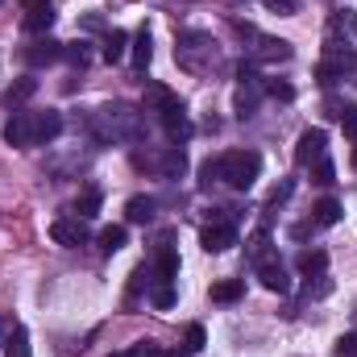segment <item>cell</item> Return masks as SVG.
I'll use <instances>...</instances> for the list:
<instances>
[{
    "label": "cell",
    "mask_w": 357,
    "mask_h": 357,
    "mask_svg": "<svg viewBox=\"0 0 357 357\" xmlns=\"http://www.w3.org/2000/svg\"><path fill=\"white\" fill-rule=\"evenodd\" d=\"M258 175H262V154H254V150H229L220 158V183H229L237 191H250Z\"/></svg>",
    "instance_id": "6da1fadb"
},
{
    "label": "cell",
    "mask_w": 357,
    "mask_h": 357,
    "mask_svg": "<svg viewBox=\"0 0 357 357\" xmlns=\"http://www.w3.org/2000/svg\"><path fill=\"white\" fill-rule=\"evenodd\" d=\"M100 142H116V137H137V112L129 108V104H108V108H100Z\"/></svg>",
    "instance_id": "7a4b0ae2"
},
{
    "label": "cell",
    "mask_w": 357,
    "mask_h": 357,
    "mask_svg": "<svg viewBox=\"0 0 357 357\" xmlns=\"http://www.w3.org/2000/svg\"><path fill=\"white\" fill-rule=\"evenodd\" d=\"M262 96H266V84H262V75L254 71V67H245L241 63V84L233 91V112L245 121V116H254L258 112V104H262Z\"/></svg>",
    "instance_id": "3957f363"
},
{
    "label": "cell",
    "mask_w": 357,
    "mask_h": 357,
    "mask_svg": "<svg viewBox=\"0 0 357 357\" xmlns=\"http://www.w3.org/2000/svg\"><path fill=\"white\" fill-rule=\"evenodd\" d=\"M216 50H212V42L204 38V33H183L175 46V59L183 71H204V59H212Z\"/></svg>",
    "instance_id": "277c9868"
},
{
    "label": "cell",
    "mask_w": 357,
    "mask_h": 357,
    "mask_svg": "<svg viewBox=\"0 0 357 357\" xmlns=\"http://www.w3.org/2000/svg\"><path fill=\"white\" fill-rule=\"evenodd\" d=\"M324 154H328V133L324 129H303L299 142H295V162L299 167H316Z\"/></svg>",
    "instance_id": "5b68a950"
},
{
    "label": "cell",
    "mask_w": 357,
    "mask_h": 357,
    "mask_svg": "<svg viewBox=\"0 0 357 357\" xmlns=\"http://www.w3.org/2000/svg\"><path fill=\"white\" fill-rule=\"evenodd\" d=\"M63 133V112L59 108H46V112H33V146H46Z\"/></svg>",
    "instance_id": "8992f818"
},
{
    "label": "cell",
    "mask_w": 357,
    "mask_h": 357,
    "mask_svg": "<svg viewBox=\"0 0 357 357\" xmlns=\"http://www.w3.org/2000/svg\"><path fill=\"white\" fill-rule=\"evenodd\" d=\"M199 245H204L208 254H225V250L237 245V229H233V225H208V229L199 233Z\"/></svg>",
    "instance_id": "52a82bcc"
},
{
    "label": "cell",
    "mask_w": 357,
    "mask_h": 357,
    "mask_svg": "<svg viewBox=\"0 0 357 357\" xmlns=\"http://www.w3.org/2000/svg\"><path fill=\"white\" fill-rule=\"evenodd\" d=\"M4 142L8 146H33V112H13V121L4 125Z\"/></svg>",
    "instance_id": "ba28073f"
},
{
    "label": "cell",
    "mask_w": 357,
    "mask_h": 357,
    "mask_svg": "<svg viewBox=\"0 0 357 357\" xmlns=\"http://www.w3.org/2000/svg\"><path fill=\"white\" fill-rule=\"evenodd\" d=\"M50 237L59 241V245H67V250H75V245H84L88 241V225L75 216V220H54L50 225Z\"/></svg>",
    "instance_id": "9c48e42d"
},
{
    "label": "cell",
    "mask_w": 357,
    "mask_h": 357,
    "mask_svg": "<svg viewBox=\"0 0 357 357\" xmlns=\"http://www.w3.org/2000/svg\"><path fill=\"white\" fill-rule=\"evenodd\" d=\"M25 59H29V67H50V63L63 59V42H54V38H38V42L25 50Z\"/></svg>",
    "instance_id": "30bf717a"
},
{
    "label": "cell",
    "mask_w": 357,
    "mask_h": 357,
    "mask_svg": "<svg viewBox=\"0 0 357 357\" xmlns=\"http://www.w3.org/2000/svg\"><path fill=\"white\" fill-rule=\"evenodd\" d=\"M258 278H262V287L274 291V295H287L291 291V274H287V266L278 258H270L266 266H258Z\"/></svg>",
    "instance_id": "8fae6325"
},
{
    "label": "cell",
    "mask_w": 357,
    "mask_h": 357,
    "mask_svg": "<svg viewBox=\"0 0 357 357\" xmlns=\"http://www.w3.org/2000/svg\"><path fill=\"white\" fill-rule=\"evenodd\" d=\"M162 129L171 133V142H178V146L191 137V121H187V112H183V104H178V100L162 112Z\"/></svg>",
    "instance_id": "7c38bea8"
},
{
    "label": "cell",
    "mask_w": 357,
    "mask_h": 357,
    "mask_svg": "<svg viewBox=\"0 0 357 357\" xmlns=\"http://www.w3.org/2000/svg\"><path fill=\"white\" fill-rule=\"evenodd\" d=\"M154 212H158V199H154V195H133V199L125 204L129 225H150V220H154Z\"/></svg>",
    "instance_id": "4fadbf2b"
},
{
    "label": "cell",
    "mask_w": 357,
    "mask_h": 357,
    "mask_svg": "<svg viewBox=\"0 0 357 357\" xmlns=\"http://www.w3.org/2000/svg\"><path fill=\"white\" fill-rule=\"evenodd\" d=\"M245 254H250V262H254V266H266L270 258H278V254H274V241H270L266 229H258V233L245 241Z\"/></svg>",
    "instance_id": "5bb4252c"
},
{
    "label": "cell",
    "mask_w": 357,
    "mask_h": 357,
    "mask_svg": "<svg viewBox=\"0 0 357 357\" xmlns=\"http://www.w3.org/2000/svg\"><path fill=\"white\" fill-rule=\"evenodd\" d=\"M50 25H54V4H50V0L25 8V29H29V33H46Z\"/></svg>",
    "instance_id": "9a60e30c"
},
{
    "label": "cell",
    "mask_w": 357,
    "mask_h": 357,
    "mask_svg": "<svg viewBox=\"0 0 357 357\" xmlns=\"http://www.w3.org/2000/svg\"><path fill=\"white\" fill-rule=\"evenodd\" d=\"M341 216H345V212H341V204H337L333 195H324V199L312 208V225H320V229H333Z\"/></svg>",
    "instance_id": "2e32d148"
},
{
    "label": "cell",
    "mask_w": 357,
    "mask_h": 357,
    "mask_svg": "<svg viewBox=\"0 0 357 357\" xmlns=\"http://www.w3.org/2000/svg\"><path fill=\"white\" fill-rule=\"evenodd\" d=\"M171 104H175L171 91L162 88V84H150V88H146V100H142V112H158V116H162Z\"/></svg>",
    "instance_id": "e0dca14e"
},
{
    "label": "cell",
    "mask_w": 357,
    "mask_h": 357,
    "mask_svg": "<svg viewBox=\"0 0 357 357\" xmlns=\"http://www.w3.org/2000/svg\"><path fill=\"white\" fill-rule=\"evenodd\" d=\"M254 59H262V63H287V59H291V42H274V38H262V46L254 50Z\"/></svg>",
    "instance_id": "ac0fdd59"
},
{
    "label": "cell",
    "mask_w": 357,
    "mask_h": 357,
    "mask_svg": "<svg viewBox=\"0 0 357 357\" xmlns=\"http://www.w3.org/2000/svg\"><path fill=\"white\" fill-rule=\"evenodd\" d=\"M150 59H154V38H150V29H142V33L133 38V67H137V71H146V67H150Z\"/></svg>",
    "instance_id": "d6986e66"
},
{
    "label": "cell",
    "mask_w": 357,
    "mask_h": 357,
    "mask_svg": "<svg viewBox=\"0 0 357 357\" xmlns=\"http://www.w3.org/2000/svg\"><path fill=\"white\" fill-rule=\"evenodd\" d=\"M241 295H245V282H241V278H220V282L212 287V299H216V303H237Z\"/></svg>",
    "instance_id": "ffe728a7"
},
{
    "label": "cell",
    "mask_w": 357,
    "mask_h": 357,
    "mask_svg": "<svg viewBox=\"0 0 357 357\" xmlns=\"http://www.w3.org/2000/svg\"><path fill=\"white\" fill-rule=\"evenodd\" d=\"M100 199H104V195H100V187H84V191H79V199H75V216H79V220H91V216L100 212Z\"/></svg>",
    "instance_id": "44dd1931"
},
{
    "label": "cell",
    "mask_w": 357,
    "mask_h": 357,
    "mask_svg": "<svg viewBox=\"0 0 357 357\" xmlns=\"http://www.w3.org/2000/svg\"><path fill=\"white\" fill-rule=\"evenodd\" d=\"M175 278H178V254L171 245H162L158 250V278L154 282H175Z\"/></svg>",
    "instance_id": "7402d4cb"
},
{
    "label": "cell",
    "mask_w": 357,
    "mask_h": 357,
    "mask_svg": "<svg viewBox=\"0 0 357 357\" xmlns=\"http://www.w3.org/2000/svg\"><path fill=\"white\" fill-rule=\"evenodd\" d=\"M4 354L8 357H29V333L21 324H13V333L4 337Z\"/></svg>",
    "instance_id": "603a6c76"
},
{
    "label": "cell",
    "mask_w": 357,
    "mask_h": 357,
    "mask_svg": "<svg viewBox=\"0 0 357 357\" xmlns=\"http://www.w3.org/2000/svg\"><path fill=\"white\" fill-rule=\"evenodd\" d=\"M125 225H108V229H100V250L104 254H116V250H125Z\"/></svg>",
    "instance_id": "cb8c5ba5"
},
{
    "label": "cell",
    "mask_w": 357,
    "mask_h": 357,
    "mask_svg": "<svg viewBox=\"0 0 357 357\" xmlns=\"http://www.w3.org/2000/svg\"><path fill=\"white\" fill-rule=\"evenodd\" d=\"M33 91H38V79H17L13 88L4 91V104H8V108H21V104H25Z\"/></svg>",
    "instance_id": "d4e9b609"
},
{
    "label": "cell",
    "mask_w": 357,
    "mask_h": 357,
    "mask_svg": "<svg viewBox=\"0 0 357 357\" xmlns=\"http://www.w3.org/2000/svg\"><path fill=\"white\" fill-rule=\"evenodd\" d=\"M299 270H303L307 278H312V274H324V270H328V254H324V250H303V254H299Z\"/></svg>",
    "instance_id": "484cf974"
},
{
    "label": "cell",
    "mask_w": 357,
    "mask_h": 357,
    "mask_svg": "<svg viewBox=\"0 0 357 357\" xmlns=\"http://www.w3.org/2000/svg\"><path fill=\"white\" fill-rule=\"evenodd\" d=\"M125 46H129V38H125L121 29H112V33L104 38V63H121V59H125Z\"/></svg>",
    "instance_id": "4316f807"
},
{
    "label": "cell",
    "mask_w": 357,
    "mask_h": 357,
    "mask_svg": "<svg viewBox=\"0 0 357 357\" xmlns=\"http://www.w3.org/2000/svg\"><path fill=\"white\" fill-rule=\"evenodd\" d=\"M328 291H333V278H324V274H316V282L307 278V287H303V295H307V299H324Z\"/></svg>",
    "instance_id": "83f0119b"
},
{
    "label": "cell",
    "mask_w": 357,
    "mask_h": 357,
    "mask_svg": "<svg viewBox=\"0 0 357 357\" xmlns=\"http://www.w3.org/2000/svg\"><path fill=\"white\" fill-rule=\"evenodd\" d=\"M312 178H316L320 187H328V183H337V167H333L328 158H320V162L312 167Z\"/></svg>",
    "instance_id": "f1b7e54d"
},
{
    "label": "cell",
    "mask_w": 357,
    "mask_h": 357,
    "mask_svg": "<svg viewBox=\"0 0 357 357\" xmlns=\"http://www.w3.org/2000/svg\"><path fill=\"white\" fill-rule=\"evenodd\" d=\"M212 183H220V158H208L199 167V187H212Z\"/></svg>",
    "instance_id": "f546056e"
},
{
    "label": "cell",
    "mask_w": 357,
    "mask_h": 357,
    "mask_svg": "<svg viewBox=\"0 0 357 357\" xmlns=\"http://www.w3.org/2000/svg\"><path fill=\"white\" fill-rule=\"evenodd\" d=\"M154 307H162V312L175 307V287H171V282H158V287H154Z\"/></svg>",
    "instance_id": "4dcf8cb0"
},
{
    "label": "cell",
    "mask_w": 357,
    "mask_h": 357,
    "mask_svg": "<svg viewBox=\"0 0 357 357\" xmlns=\"http://www.w3.org/2000/svg\"><path fill=\"white\" fill-rule=\"evenodd\" d=\"M183 337H187V354H199V349H204V341H208V337H204V324H187V333H183Z\"/></svg>",
    "instance_id": "1f68e13d"
},
{
    "label": "cell",
    "mask_w": 357,
    "mask_h": 357,
    "mask_svg": "<svg viewBox=\"0 0 357 357\" xmlns=\"http://www.w3.org/2000/svg\"><path fill=\"white\" fill-rule=\"evenodd\" d=\"M341 129H345V137L357 142V104H345L341 108Z\"/></svg>",
    "instance_id": "d6a6232c"
},
{
    "label": "cell",
    "mask_w": 357,
    "mask_h": 357,
    "mask_svg": "<svg viewBox=\"0 0 357 357\" xmlns=\"http://www.w3.org/2000/svg\"><path fill=\"white\" fill-rule=\"evenodd\" d=\"M63 59H67V63H75V67H84V63H88L84 42H67V46H63Z\"/></svg>",
    "instance_id": "836d02e7"
},
{
    "label": "cell",
    "mask_w": 357,
    "mask_h": 357,
    "mask_svg": "<svg viewBox=\"0 0 357 357\" xmlns=\"http://www.w3.org/2000/svg\"><path fill=\"white\" fill-rule=\"evenodd\" d=\"M150 278H154V270L137 266V270H133V282H129V295H142V287H150Z\"/></svg>",
    "instance_id": "e575fe53"
},
{
    "label": "cell",
    "mask_w": 357,
    "mask_h": 357,
    "mask_svg": "<svg viewBox=\"0 0 357 357\" xmlns=\"http://www.w3.org/2000/svg\"><path fill=\"white\" fill-rule=\"evenodd\" d=\"M270 13H278V17H291V13H299V0H262Z\"/></svg>",
    "instance_id": "d590c367"
},
{
    "label": "cell",
    "mask_w": 357,
    "mask_h": 357,
    "mask_svg": "<svg viewBox=\"0 0 357 357\" xmlns=\"http://www.w3.org/2000/svg\"><path fill=\"white\" fill-rule=\"evenodd\" d=\"M337 357H357V328H354V333H345V337L337 341Z\"/></svg>",
    "instance_id": "8d00e7d4"
},
{
    "label": "cell",
    "mask_w": 357,
    "mask_h": 357,
    "mask_svg": "<svg viewBox=\"0 0 357 357\" xmlns=\"http://www.w3.org/2000/svg\"><path fill=\"white\" fill-rule=\"evenodd\" d=\"M266 91H270V96H278V100H295V88H291V84H278V79L266 84Z\"/></svg>",
    "instance_id": "74e56055"
},
{
    "label": "cell",
    "mask_w": 357,
    "mask_h": 357,
    "mask_svg": "<svg viewBox=\"0 0 357 357\" xmlns=\"http://www.w3.org/2000/svg\"><path fill=\"white\" fill-rule=\"evenodd\" d=\"M8 333H13V320L4 316V320H0V345H4V337H8Z\"/></svg>",
    "instance_id": "f35d334b"
},
{
    "label": "cell",
    "mask_w": 357,
    "mask_h": 357,
    "mask_svg": "<svg viewBox=\"0 0 357 357\" xmlns=\"http://www.w3.org/2000/svg\"><path fill=\"white\" fill-rule=\"evenodd\" d=\"M21 4H25V8H33V4H42V0H21Z\"/></svg>",
    "instance_id": "ab89813d"
},
{
    "label": "cell",
    "mask_w": 357,
    "mask_h": 357,
    "mask_svg": "<svg viewBox=\"0 0 357 357\" xmlns=\"http://www.w3.org/2000/svg\"><path fill=\"white\" fill-rule=\"evenodd\" d=\"M354 167H357V150H354Z\"/></svg>",
    "instance_id": "60d3db41"
}]
</instances>
